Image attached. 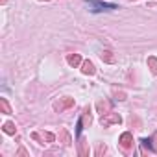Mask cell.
<instances>
[{
  "instance_id": "cell-19",
  "label": "cell",
  "mask_w": 157,
  "mask_h": 157,
  "mask_svg": "<svg viewBox=\"0 0 157 157\" xmlns=\"http://www.w3.org/2000/svg\"><path fill=\"white\" fill-rule=\"evenodd\" d=\"M41 2H48V0H41Z\"/></svg>"
},
{
  "instance_id": "cell-11",
  "label": "cell",
  "mask_w": 157,
  "mask_h": 157,
  "mask_svg": "<svg viewBox=\"0 0 157 157\" xmlns=\"http://www.w3.org/2000/svg\"><path fill=\"white\" fill-rule=\"evenodd\" d=\"M148 68L157 76V57H153V56H150V57H148Z\"/></svg>"
},
{
  "instance_id": "cell-15",
  "label": "cell",
  "mask_w": 157,
  "mask_h": 157,
  "mask_svg": "<svg viewBox=\"0 0 157 157\" xmlns=\"http://www.w3.org/2000/svg\"><path fill=\"white\" fill-rule=\"evenodd\" d=\"M61 133H63V144H65V146H70V142H72V140H70V135H68L67 131H61Z\"/></svg>"
},
{
  "instance_id": "cell-12",
  "label": "cell",
  "mask_w": 157,
  "mask_h": 157,
  "mask_svg": "<svg viewBox=\"0 0 157 157\" xmlns=\"http://www.w3.org/2000/svg\"><path fill=\"white\" fill-rule=\"evenodd\" d=\"M93 122V118H91V115H89V107H85L83 109V115H82V124L83 126H89Z\"/></svg>"
},
{
  "instance_id": "cell-14",
  "label": "cell",
  "mask_w": 157,
  "mask_h": 157,
  "mask_svg": "<svg viewBox=\"0 0 157 157\" xmlns=\"http://www.w3.org/2000/svg\"><path fill=\"white\" fill-rule=\"evenodd\" d=\"M113 94L118 98V100H126V93L124 91H118V89H113Z\"/></svg>"
},
{
  "instance_id": "cell-6",
  "label": "cell",
  "mask_w": 157,
  "mask_h": 157,
  "mask_svg": "<svg viewBox=\"0 0 157 157\" xmlns=\"http://www.w3.org/2000/svg\"><path fill=\"white\" fill-rule=\"evenodd\" d=\"M67 61H68L70 67H78V65L83 63L82 57H80V54H68V56H67Z\"/></svg>"
},
{
  "instance_id": "cell-2",
  "label": "cell",
  "mask_w": 157,
  "mask_h": 157,
  "mask_svg": "<svg viewBox=\"0 0 157 157\" xmlns=\"http://www.w3.org/2000/svg\"><path fill=\"white\" fill-rule=\"evenodd\" d=\"M32 139L37 140V142H54L56 140V135L50 133V131H33L32 133Z\"/></svg>"
},
{
  "instance_id": "cell-4",
  "label": "cell",
  "mask_w": 157,
  "mask_h": 157,
  "mask_svg": "<svg viewBox=\"0 0 157 157\" xmlns=\"http://www.w3.org/2000/svg\"><path fill=\"white\" fill-rule=\"evenodd\" d=\"M118 142H120V146L128 151V150H129V146L133 144V137H131V133H129V131L122 133V135H120V139H118Z\"/></svg>"
},
{
  "instance_id": "cell-16",
  "label": "cell",
  "mask_w": 157,
  "mask_h": 157,
  "mask_svg": "<svg viewBox=\"0 0 157 157\" xmlns=\"http://www.w3.org/2000/svg\"><path fill=\"white\" fill-rule=\"evenodd\" d=\"M105 150H107V148H105V144H100V146L96 148V157H100L102 153H105Z\"/></svg>"
},
{
  "instance_id": "cell-1",
  "label": "cell",
  "mask_w": 157,
  "mask_h": 157,
  "mask_svg": "<svg viewBox=\"0 0 157 157\" xmlns=\"http://www.w3.org/2000/svg\"><path fill=\"white\" fill-rule=\"evenodd\" d=\"M122 122V117L118 115V113H105V115H102V120H100V124H102V128H107V126H111V124H120Z\"/></svg>"
},
{
  "instance_id": "cell-18",
  "label": "cell",
  "mask_w": 157,
  "mask_h": 157,
  "mask_svg": "<svg viewBox=\"0 0 157 157\" xmlns=\"http://www.w3.org/2000/svg\"><path fill=\"white\" fill-rule=\"evenodd\" d=\"M151 140H153V150H157V131L153 133V137H151Z\"/></svg>"
},
{
  "instance_id": "cell-5",
  "label": "cell",
  "mask_w": 157,
  "mask_h": 157,
  "mask_svg": "<svg viewBox=\"0 0 157 157\" xmlns=\"http://www.w3.org/2000/svg\"><path fill=\"white\" fill-rule=\"evenodd\" d=\"M82 72H83L85 76H93V74L96 72V68H94V65H93L91 61H83V63H82Z\"/></svg>"
},
{
  "instance_id": "cell-13",
  "label": "cell",
  "mask_w": 157,
  "mask_h": 157,
  "mask_svg": "<svg viewBox=\"0 0 157 157\" xmlns=\"http://www.w3.org/2000/svg\"><path fill=\"white\" fill-rule=\"evenodd\" d=\"M0 107H2V113L4 115H11V107H10V104H8L6 98H0Z\"/></svg>"
},
{
  "instance_id": "cell-9",
  "label": "cell",
  "mask_w": 157,
  "mask_h": 157,
  "mask_svg": "<svg viewBox=\"0 0 157 157\" xmlns=\"http://www.w3.org/2000/svg\"><path fill=\"white\" fill-rule=\"evenodd\" d=\"M87 146H89V142L85 139H80V155L82 157H87L89 155V148Z\"/></svg>"
},
{
  "instance_id": "cell-3",
  "label": "cell",
  "mask_w": 157,
  "mask_h": 157,
  "mask_svg": "<svg viewBox=\"0 0 157 157\" xmlns=\"http://www.w3.org/2000/svg\"><path fill=\"white\" fill-rule=\"evenodd\" d=\"M72 105H74V98H68V96H65V98L54 102V109H56L57 113H63L65 109H68V107H72Z\"/></svg>"
},
{
  "instance_id": "cell-8",
  "label": "cell",
  "mask_w": 157,
  "mask_h": 157,
  "mask_svg": "<svg viewBox=\"0 0 157 157\" xmlns=\"http://www.w3.org/2000/svg\"><path fill=\"white\" fill-rule=\"evenodd\" d=\"M96 109H98V113L105 115V113H109V109H111V104H109V102H105V100H100V102L96 104Z\"/></svg>"
},
{
  "instance_id": "cell-17",
  "label": "cell",
  "mask_w": 157,
  "mask_h": 157,
  "mask_svg": "<svg viewBox=\"0 0 157 157\" xmlns=\"http://www.w3.org/2000/svg\"><path fill=\"white\" fill-rule=\"evenodd\" d=\"M17 155H21V157H26V155H28V151H26L24 148H19V151H17Z\"/></svg>"
},
{
  "instance_id": "cell-7",
  "label": "cell",
  "mask_w": 157,
  "mask_h": 157,
  "mask_svg": "<svg viewBox=\"0 0 157 157\" xmlns=\"http://www.w3.org/2000/svg\"><path fill=\"white\" fill-rule=\"evenodd\" d=\"M100 57H102V61H105V63H115V61H117V57H115V54H113L111 50H104V52L100 54Z\"/></svg>"
},
{
  "instance_id": "cell-10",
  "label": "cell",
  "mask_w": 157,
  "mask_h": 157,
  "mask_svg": "<svg viewBox=\"0 0 157 157\" xmlns=\"http://www.w3.org/2000/svg\"><path fill=\"white\" fill-rule=\"evenodd\" d=\"M2 129H4V133H8V135H15V133H17V128H15L13 122H6Z\"/></svg>"
}]
</instances>
